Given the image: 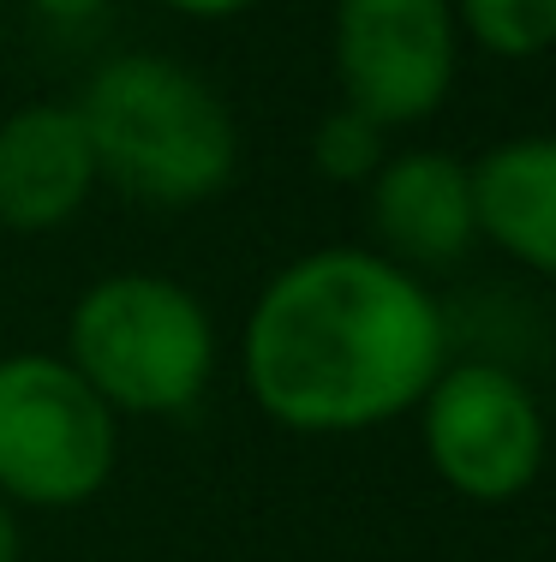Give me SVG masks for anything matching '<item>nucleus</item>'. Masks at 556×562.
Returning a JSON list of instances; mask_svg holds the SVG:
<instances>
[{"mask_svg":"<svg viewBox=\"0 0 556 562\" xmlns=\"http://www.w3.org/2000/svg\"><path fill=\"white\" fill-rule=\"evenodd\" d=\"M443 371V312L407 263L324 246L263 281L246 317V390L299 437H348L419 407Z\"/></svg>","mask_w":556,"mask_h":562,"instance_id":"nucleus-1","label":"nucleus"},{"mask_svg":"<svg viewBox=\"0 0 556 562\" xmlns=\"http://www.w3.org/2000/svg\"><path fill=\"white\" fill-rule=\"evenodd\" d=\"M97 168L126 198L185 210L228 192L240 173V126L204 72L168 55H114L72 102Z\"/></svg>","mask_w":556,"mask_h":562,"instance_id":"nucleus-2","label":"nucleus"},{"mask_svg":"<svg viewBox=\"0 0 556 562\" xmlns=\"http://www.w3.org/2000/svg\"><path fill=\"white\" fill-rule=\"evenodd\" d=\"M66 366L114 413H185L216 371V324L185 281L121 270L78 293Z\"/></svg>","mask_w":556,"mask_h":562,"instance_id":"nucleus-3","label":"nucleus"},{"mask_svg":"<svg viewBox=\"0 0 556 562\" xmlns=\"http://www.w3.org/2000/svg\"><path fill=\"white\" fill-rule=\"evenodd\" d=\"M114 407L60 353L0 359V497L24 508H78L114 479Z\"/></svg>","mask_w":556,"mask_h":562,"instance_id":"nucleus-4","label":"nucleus"},{"mask_svg":"<svg viewBox=\"0 0 556 562\" xmlns=\"http://www.w3.org/2000/svg\"><path fill=\"white\" fill-rule=\"evenodd\" d=\"M425 461L455 497L509 503L533 491L545 467V413L533 390L502 366H443L419 395Z\"/></svg>","mask_w":556,"mask_h":562,"instance_id":"nucleus-5","label":"nucleus"},{"mask_svg":"<svg viewBox=\"0 0 556 562\" xmlns=\"http://www.w3.org/2000/svg\"><path fill=\"white\" fill-rule=\"evenodd\" d=\"M329 55L348 109L377 126H419L455 85V0H336Z\"/></svg>","mask_w":556,"mask_h":562,"instance_id":"nucleus-6","label":"nucleus"},{"mask_svg":"<svg viewBox=\"0 0 556 562\" xmlns=\"http://www.w3.org/2000/svg\"><path fill=\"white\" fill-rule=\"evenodd\" d=\"M102 168L72 102H31L0 120V227L48 234L72 222Z\"/></svg>","mask_w":556,"mask_h":562,"instance_id":"nucleus-7","label":"nucleus"},{"mask_svg":"<svg viewBox=\"0 0 556 562\" xmlns=\"http://www.w3.org/2000/svg\"><path fill=\"white\" fill-rule=\"evenodd\" d=\"M371 227L395 263H455L479 239L473 168L443 150H401L371 173Z\"/></svg>","mask_w":556,"mask_h":562,"instance_id":"nucleus-8","label":"nucleus"},{"mask_svg":"<svg viewBox=\"0 0 556 562\" xmlns=\"http://www.w3.org/2000/svg\"><path fill=\"white\" fill-rule=\"evenodd\" d=\"M467 168L479 239H491L526 270L556 276V132L509 138Z\"/></svg>","mask_w":556,"mask_h":562,"instance_id":"nucleus-9","label":"nucleus"},{"mask_svg":"<svg viewBox=\"0 0 556 562\" xmlns=\"http://www.w3.org/2000/svg\"><path fill=\"white\" fill-rule=\"evenodd\" d=\"M455 24L497 60H538L556 48V0H455Z\"/></svg>","mask_w":556,"mask_h":562,"instance_id":"nucleus-10","label":"nucleus"},{"mask_svg":"<svg viewBox=\"0 0 556 562\" xmlns=\"http://www.w3.org/2000/svg\"><path fill=\"white\" fill-rule=\"evenodd\" d=\"M389 162V126H377L360 109H329L311 132V168L329 186H371V173Z\"/></svg>","mask_w":556,"mask_h":562,"instance_id":"nucleus-11","label":"nucleus"},{"mask_svg":"<svg viewBox=\"0 0 556 562\" xmlns=\"http://www.w3.org/2000/svg\"><path fill=\"white\" fill-rule=\"evenodd\" d=\"M156 7H168V12H180V19H240V12H251L258 0H156Z\"/></svg>","mask_w":556,"mask_h":562,"instance_id":"nucleus-12","label":"nucleus"},{"mask_svg":"<svg viewBox=\"0 0 556 562\" xmlns=\"http://www.w3.org/2000/svg\"><path fill=\"white\" fill-rule=\"evenodd\" d=\"M31 7L43 12V19H55V24H90L109 0H31Z\"/></svg>","mask_w":556,"mask_h":562,"instance_id":"nucleus-13","label":"nucleus"},{"mask_svg":"<svg viewBox=\"0 0 556 562\" xmlns=\"http://www.w3.org/2000/svg\"><path fill=\"white\" fill-rule=\"evenodd\" d=\"M24 539H19V520H12V503L0 497V562H19Z\"/></svg>","mask_w":556,"mask_h":562,"instance_id":"nucleus-14","label":"nucleus"},{"mask_svg":"<svg viewBox=\"0 0 556 562\" xmlns=\"http://www.w3.org/2000/svg\"><path fill=\"white\" fill-rule=\"evenodd\" d=\"M0 7H7V0H0Z\"/></svg>","mask_w":556,"mask_h":562,"instance_id":"nucleus-15","label":"nucleus"}]
</instances>
